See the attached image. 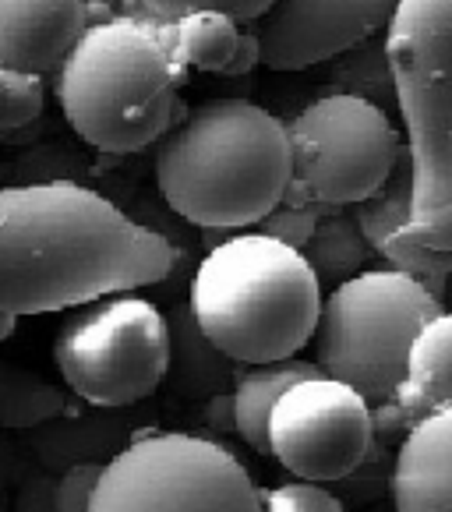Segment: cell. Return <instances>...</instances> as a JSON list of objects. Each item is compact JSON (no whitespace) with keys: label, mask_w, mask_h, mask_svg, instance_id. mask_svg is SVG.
Segmentation results:
<instances>
[{"label":"cell","mask_w":452,"mask_h":512,"mask_svg":"<svg viewBox=\"0 0 452 512\" xmlns=\"http://www.w3.org/2000/svg\"><path fill=\"white\" fill-rule=\"evenodd\" d=\"M174 265V244L99 191L71 181L0 188V311L8 315H53L156 287Z\"/></svg>","instance_id":"1"},{"label":"cell","mask_w":452,"mask_h":512,"mask_svg":"<svg viewBox=\"0 0 452 512\" xmlns=\"http://www.w3.org/2000/svg\"><path fill=\"white\" fill-rule=\"evenodd\" d=\"M294 181L287 124L251 99H205L159 138V195L191 226L251 230Z\"/></svg>","instance_id":"2"},{"label":"cell","mask_w":452,"mask_h":512,"mask_svg":"<svg viewBox=\"0 0 452 512\" xmlns=\"http://www.w3.org/2000/svg\"><path fill=\"white\" fill-rule=\"evenodd\" d=\"M181 85L184 68L170 50V22L145 8L92 22L57 68L64 121L82 142L113 156L159 142L181 121L188 113Z\"/></svg>","instance_id":"3"},{"label":"cell","mask_w":452,"mask_h":512,"mask_svg":"<svg viewBox=\"0 0 452 512\" xmlns=\"http://www.w3.org/2000/svg\"><path fill=\"white\" fill-rule=\"evenodd\" d=\"M188 304L205 336L237 364L297 357L315 336L322 283L308 258L258 230L223 237L198 262Z\"/></svg>","instance_id":"4"},{"label":"cell","mask_w":452,"mask_h":512,"mask_svg":"<svg viewBox=\"0 0 452 512\" xmlns=\"http://www.w3.org/2000/svg\"><path fill=\"white\" fill-rule=\"evenodd\" d=\"M396 113L414 170L410 234L452 251V0H400L385 25Z\"/></svg>","instance_id":"5"},{"label":"cell","mask_w":452,"mask_h":512,"mask_svg":"<svg viewBox=\"0 0 452 512\" xmlns=\"http://www.w3.org/2000/svg\"><path fill=\"white\" fill-rule=\"evenodd\" d=\"M445 311L424 283L400 269H364L322 297L315 364L322 375L354 385L375 407L396 396L417 332Z\"/></svg>","instance_id":"6"},{"label":"cell","mask_w":452,"mask_h":512,"mask_svg":"<svg viewBox=\"0 0 452 512\" xmlns=\"http://www.w3.org/2000/svg\"><path fill=\"white\" fill-rule=\"evenodd\" d=\"M89 512H262V488L230 445L149 428L103 467Z\"/></svg>","instance_id":"7"},{"label":"cell","mask_w":452,"mask_h":512,"mask_svg":"<svg viewBox=\"0 0 452 512\" xmlns=\"http://www.w3.org/2000/svg\"><path fill=\"white\" fill-rule=\"evenodd\" d=\"M53 361L71 396L92 407L152 400L170 364L166 315L135 290L71 308L53 339Z\"/></svg>","instance_id":"8"},{"label":"cell","mask_w":452,"mask_h":512,"mask_svg":"<svg viewBox=\"0 0 452 512\" xmlns=\"http://www.w3.org/2000/svg\"><path fill=\"white\" fill-rule=\"evenodd\" d=\"M294 188L329 209H350L375 195L403 156V138L385 110L354 96L308 103L287 121Z\"/></svg>","instance_id":"9"},{"label":"cell","mask_w":452,"mask_h":512,"mask_svg":"<svg viewBox=\"0 0 452 512\" xmlns=\"http://www.w3.org/2000/svg\"><path fill=\"white\" fill-rule=\"evenodd\" d=\"M371 442V403L322 371L290 385L269 417V456L301 481L336 484L368 456Z\"/></svg>","instance_id":"10"},{"label":"cell","mask_w":452,"mask_h":512,"mask_svg":"<svg viewBox=\"0 0 452 512\" xmlns=\"http://www.w3.org/2000/svg\"><path fill=\"white\" fill-rule=\"evenodd\" d=\"M400 0H272L251 22L262 68L304 71L378 36Z\"/></svg>","instance_id":"11"},{"label":"cell","mask_w":452,"mask_h":512,"mask_svg":"<svg viewBox=\"0 0 452 512\" xmlns=\"http://www.w3.org/2000/svg\"><path fill=\"white\" fill-rule=\"evenodd\" d=\"M156 400L131 403V407H92L75 400L68 410L29 431H18V445L29 452V460L50 474H61L78 463H110L128 442L142 431L156 428Z\"/></svg>","instance_id":"12"},{"label":"cell","mask_w":452,"mask_h":512,"mask_svg":"<svg viewBox=\"0 0 452 512\" xmlns=\"http://www.w3.org/2000/svg\"><path fill=\"white\" fill-rule=\"evenodd\" d=\"M89 22L85 0H0V68L50 75Z\"/></svg>","instance_id":"13"},{"label":"cell","mask_w":452,"mask_h":512,"mask_svg":"<svg viewBox=\"0 0 452 512\" xmlns=\"http://www.w3.org/2000/svg\"><path fill=\"white\" fill-rule=\"evenodd\" d=\"M389 495L396 512H452V407L410 428L396 449Z\"/></svg>","instance_id":"14"},{"label":"cell","mask_w":452,"mask_h":512,"mask_svg":"<svg viewBox=\"0 0 452 512\" xmlns=\"http://www.w3.org/2000/svg\"><path fill=\"white\" fill-rule=\"evenodd\" d=\"M166 315V336H170V364H166L163 389L191 403H205L212 392L234 389L248 364H237L212 343L198 325L188 301H177Z\"/></svg>","instance_id":"15"},{"label":"cell","mask_w":452,"mask_h":512,"mask_svg":"<svg viewBox=\"0 0 452 512\" xmlns=\"http://www.w3.org/2000/svg\"><path fill=\"white\" fill-rule=\"evenodd\" d=\"M396 403L414 424L435 410L452 407V311L435 315L417 332Z\"/></svg>","instance_id":"16"},{"label":"cell","mask_w":452,"mask_h":512,"mask_svg":"<svg viewBox=\"0 0 452 512\" xmlns=\"http://www.w3.org/2000/svg\"><path fill=\"white\" fill-rule=\"evenodd\" d=\"M315 361H301V357H283V361L269 364H248L234 385V428L244 442L255 452L269 456V417L279 396L301 378L318 375Z\"/></svg>","instance_id":"17"},{"label":"cell","mask_w":452,"mask_h":512,"mask_svg":"<svg viewBox=\"0 0 452 512\" xmlns=\"http://www.w3.org/2000/svg\"><path fill=\"white\" fill-rule=\"evenodd\" d=\"M301 255L308 258L311 272L318 276L322 287L325 283L339 287V283H347L357 272L368 269V262L375 258V248H371L364 230L357 226L354 212L325 209L315 226V234L301 248Z\"/></svg>","instance_id":"18"},{"label":"cell","mask_w":452,"mask_h":512,"mask_svg":"<svg viewBox=\"0 0 452 512\" xmlns=\"http://www.w3.org/2000/svg\"><path fill=\"white\" fill-rule=\"evenodd\" d=\"M325 92L375 103L378 110L392 117L396 113V82H392L389 53H385V32L332 57L329 75H325Z\"/></svg>","instance_id":"19"},{"label":"cell","mask_w":452,"mask_h":512,"mask_svg":"<svg viewBox=\"0 0 452 512\" xmlns=\"http://www.w3.org/2000/svg\"><path fill=\"white\" fill-rule=\"evenodd\" d=\"M244 22L223 15V11H195L170 22V50L184 71H209L223 75L241 43Z\"/></svg>","instance_id":"20"},{"label":"cell","mask_w":452,"mask_h":512,"mask_svg":"<svg viewBox=\"0 0 452 512\" xmlns=\"http://www.w3.org/2000/svg\"><path fill=\"white\" fill-rule=\"evenodd\" d=\"M68 403L71 392L57 382L15 361H0V431H29L64 414Z\"/></svg>","instance_id":"21"},{"label":"cell","mask_w":452,"mask_h":512,"mask_svg":"<svg viewBox=\"0 0 452 512\" xmlns=\"http://www.w3.org/2000/svg\"><path fill=\"white\" fill-rule=\"evenodd\" d=\"M392 467H396V445H385V442H371L368 456L350 470L347 477H339L336 484H329L339 498L347 505H368L378 502V498L389 491L392 484Z\"/></svg>","instance_id":"22"},{"label":"cell","mask_w":452,"mask_h":512,"mask_svg":"<svg viewBox=\"0 0 452 512\" xmlns=\"http://www.w3.org/2000/svg\"><path fill=\"white\" fill-rule=\"evenodd\" d=\"M43 75L0 68V131H18L43 113Z\"/></svg>","instance_id":"23"},{"label":"cell","mask_w":452,"mask_h":512,"mask_svg":"<svg viewBox=\"0 0 452 512\" xmlns=\"http://www.w3.org/2000/svg\"><path fill=\"white\" fill-rule=\"evenodd\" d=\"M262 512H350V505L318 481H283L262 491Z\"/></svg>","instance_id":"24"},{"label":"cell","mask_w":452,"mask_h":512,"mask_svg":"<svg viewBox=\"0 0 452 512\" xmlns=\"http://www.w3.org/2000/svg\"><path fill=\"white\" fill-rule=\"evenodd\" d=\"M325 209H329V205L290 202V198H283V202H279L269 216L258 219L251 230H258V234H265V237H276V241H283V244H290V248L301 251L304 244H308V237L315 234V226H318V219H322Z\"/></svg>","instance_id":"25"},{"label":"cell","mask_w":452,"mask_h":512,"mask_svg":"<svg viewBox=\"0 0 452 512\" xmlns=\"http://www.w3.org/2000/svg\"><path fill=\"white\" fill-rule=\"evenodd\" d=\"M152 18H163V22H177L184 15H195V11H223V15L237 18V22H255L272 0H138Z\"/></svg>","instance_id":"26"},{"label":"cell","mask_w":452,"mask_h":512,"mask_svg":"<svg viewBox=\"0 0 452 512\" xmlns=\"http://www.w3.org/2000/svg\"><path fill=\"white\" fill-rule=\"evenodd\" d=\"M11 512H57V474L43 470L39 463H25L18 474Z\"/></svg>","instance_id":"27"},{"label":"cell","mask_w":452,"mask_h":512,"mask_svg":"<svg viewBox=\"0 0 452 512\" xmlns=\"http://www.w3.org/2000/svg\"><path fill=\"white\" fill-rule=\"evenodd\" d=\"M103 463H78L57 474V512H89Z\"/></svg>","instance_id":"28"},{"label":"cell","mask_w":452,"mask_h":512,"mask_svg":"<svg viewBox=\"0 0 452 512\" xmlns=\"http://www.w3.org/2000/svg\"><path fill=\"white\" fill-rule=\"evenodd\" d=\"M371 424H375V438H378V442L396 445V449H400V442L410 435V428H414V421L403 414V407L396 403V396L371 407Z\"/></svg>","instance_id":"29"},{"label":"cell","mask_w":452,"mask_h":512,"mask_svg":"<svg viewBox=\"0 0 452 512\" xmlns=\"http://www.w3.org/2000/svg\"><path fill=\"white\" fill-rule=\"evenodd\" d=\"M202 417L212 431H219V435H230V431L237 435V428H234V389L212 392L209 400L202 403Z\"/></svg>","instance_id":"30"},{"label":"cell","mask_w":452,"mask_h":512,"mask_svg":"<svg viewBox=\"0 0 452 512\" xmlns=\"http://www.w3.org/2000/svg\"><path fill=\"white\" fill-rule=\"evenodd\" d=\"M258 64H262V50H258V36H255V29H251V22H248V25H244V32H241V43H237L234 57H230V64L223 68V75L226 78H244V75H251Z\"/></svg>","instance_id":"31"},{"label":"cell","mask_w":452,"mask_h":512,"mask_svg":"<svg viewBox=\"0 0 452 512\" xmlns=\"http://www.w3.org/2000/svg\"><path fill=\"white\" fill-rule=\"evenodd\" d=\"M15 329H18V318L8 315V311H0V343H4Z\"/></svg>","instance_id":"32"},{"label":"cell","mask_w":452,"mask_h":512,"mask_svg":"<svg viewBox=\"0 0 452 512\" xmlns=\"http://www.w3.org/2000/svg\"><path fill=\"white\" fill-rule=\"evenodd\" d=\"M85 4H106V0H85Z\"/></svg>","instance_id":"33"},{"label":"cell","mask_w":452,"mask_h":512,"mask_svg":"<svg viewBox=\"0 0 452 512\" xmlns=\"http://www.w3.org/2000/svg\"><path fill=\"white\" fill-rule=\"evenodd\" d=\"M449 287H452V283H449ZM449 311H452V308H449Z\"/></svg>","instance_id":"34"}]
</instances>
